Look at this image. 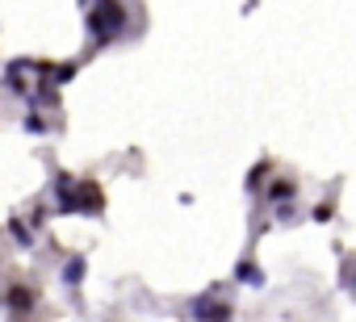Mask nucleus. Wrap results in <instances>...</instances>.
Returning a JSON list of instances; mask_svg holds the SVG:
<instances>
[{
  "instance_id": "nucleus-1",
  "label": "nucleus",
  "mask_w": 356,
  "mask_h": 322,
  "mask_svg": "<svg viewBox=\"0 0 356 322\" xmlns=\"http://www.w3.org/2000/svg\"><path fill=\"white\" fill-rule=\"evenodd\" d=\"M113 26H118V5H113V0H101V9L92 13V30L105 34V30H113Z\"/></svg>"
}]
</instances>
